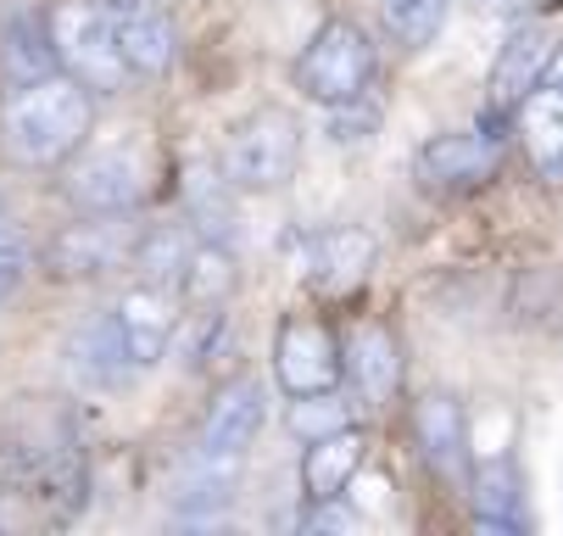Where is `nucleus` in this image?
<instances>
[{"label": "nucleus", "mask_w": 563, "mask_h": 536, "mask_svg": "<svg viewBox=\"0 0 563 536\" xmlns=\"http://www.w3.org/2000/svg\"><path fill=\"white\" fill-rule=\"evenodd\" d=\"M0 247H12V223H7V212H0Z\"/></svg>", "instance_id": "obj_33"}, {"label": "nucleus", "mask_w": 563, "mask_h": 536, "mask_svg": "<svg viewBox=\"0 0 563 536\" xmlns=\"http://www.w3.org/2000/svg\"><path fill=\"white\" fill-rule=\"evenodd\" d=\"M474 514L486 530H519L525 525V492H519V470L508 458H486L474 470Z\"/></svg>", "instance_id": "obj_23"}, {"label": "nucleus", "mask_w": 563, "mask_h": 536, "mask_svg": "<svg viewBox=\"0 0 563 536\" xmlns=\"http://www.w3.org/2000/svg\"><path fill=\"white\" fill-rule=\"evenodd\" d=\"M218 163H223V174L240 190L268 196V190L290 185V174L301 163V123L285 107H257V112H246L229 129Z\"/></svg>", "instance_id": "obj_5"}, {"label": "nucleus", "mask_w": 563, "mask_h": 536, "mask_svg": "<svg viewBox=\"0 0 563 536\" xmlns=\"http://www.w3.org/2000/svg\"><path fill=\"white\" fill-rule=\"evenodd\" d=\"M413 436L424 447V458L435 470H457L463 458H468V419H463V403L446 397V392H430L413 403Z\"/></svg>", "instance_id": "obj_19"}, {"label": "nucleus", "mask_w": 563, "mask_h": 536, "mask_svg": "<svg viewBox=\"0 0 563 536\" xmlns=\"http://www.w3.org/2000/svg\"><path fill=\"white\" fill-rule=\"evenodd\" d=\"M346 374V352H341V336L312 319V314H290L274 336V380L279 392L296 403V397H324L341 386Z\"/></svg>", "instance_id": "obj_6"}, {"label": "nucleus", "mask_w": 563, "mask_h": 536, "mask_svg": "<svg viewBox=\"0 0 563 536\" xmlns=\"http://www.w3.org/2000/svg\"><path fill=\"white\" fill-rule=\"evenodd\" d=\"M45 18H51L62 73H73L78 85H90L96 96H118L134 79V67L118 45V23L101 0H56Z\"/></svg>", "instance_id": "obj_3"}, {"label": "nucleus", "mask_w": 563, "mask_h": 536, "mask_svg": "<svg viewBox=\"0 0 563 536\" xmlns=\"http://www.w3.org/2000/svg\"><path fill=\"white\" fill-rule=\"evenodd\" d=\"M112 23H118V45H123V56H129V67L134 73H145V79H156V73H168V62H174V29H168V18L151 7H129V12H112Z\"/></svg>", "instance_id": "obj_20"}, {"label": "nucleus", "mask_w": 563, "mask_h": 536, "mask_svg": "<svg viewBox=\"0 0 563 536\" xmlns=\"http://www.w3.org/2000/svg\"><path fill=\"white\" fill-rule=\"evenodd\" d=\"M190 247H196V229H145L140 247H134L140 280L179 291V274H185V263H190Z\"/></svg>", "instance_id": "obj_24"}, {"label": "nucleus", "mask_w": 563, "mask_h": 536, "mask_svg": "<svg viewBox=\"0 0 563 536\" xmlns=\"http://www.w3.org/2000/svg\"><path fill=\"white\" fill-rule=\"evenodd\" d=\"M374 73H379L374 40H368L357 23L335 18V23H324V29L301 45V56H296V90H301L312 107L330 112V107H346V101L368 96Z\"/></svg>", "instance_id": "obj_4"}, {"label": "nucleus", "mask_w": 563, "mask_h": 536, "mask_svg": "<svg viewBox=\"0 0 563 536\" xmlns=\"http://www.w3.org/2000/svg\"><path fill=\"white\" fill-rule=\"evenodd\" d=\"M519 145L547 185H563V90L541 85L519 107Z\"/></svg>", "instance_id": "obj_16"}, {"label": "nucleus", "mask_w": 563, "mask_h": 536, "mask_svg": "<svg viewBox=\"0 0 563 536\" xmlns=\"http://www.w3.org/2000/svg\"><path fill=\"white\" fill-rule=\"evenodd\" d=\"M0 475L62 514L85 508V452H78L73 419L51 397H12L0 408Z\"/></svg>", "instance_id": "obj_1"}, {"label": "nucleus", "mask_w": 563, "mask_h": 536, "mask_svg": "<svg viewBox=\"0 0 563 536\" xmlns=\"http://www.w3.org/2000/svg\"><path fill=\"white\" fill-rule=\"evenodd\" d=\"M151 190V163L140 145H101L67 174V201L78 212H134Z\"/></svg>", "instance_id": "obj_7"}, {"label": "nucleus", "mask_w": 563, "mask_h": 536, "mask_svg": "<svg viewBox=\"0 0 563 536\" xmlns=\"http://www.w3.org/2000/svg\"><path fill=\"white\" fill-rule=\"evenodd\" d=\"M18 280H23V258H18V247H0V302L18 291Z\"/></svg>", "instance_id": "obj_30"}, {"label": "nucleus", "mask_w": 563, "mask_h": 536, "mask_svg": "<svg viewBox=\"0 0 563 536\" xmlns=\"http://www.w3.org/2000/svg\"><path fill=\"white\" fill-rule=\"evenodd\" d=\"M419 179L430 190H479V185H492L497 168H503V134H479V129H463V134H435L419 145V157H413Z\"/></svg>", "instance_id": "obj_9"}, {"label": "nucleus", "mask_w": 563, "mask_h": 536, "mask_svg": "<svg viewBox=\"0 0 563 536\" xmlns=\"http://www.w3.org/2000/svg\"><path fill=\"white\" fill-rule=\"evenodd\" d=\"M552 34L541 29V23H519L514 34H503V51H497V62H492V107L508 118V112H519L541 85H547V62H552Z\"/></svg>", "instance_id": "obj_11"}, {"label": "nucleus", "mask_w": 563, "mask_h": 536, "mask_svg": "<svg viewBox=\"0 0 563 536\" xmlns=\"http://www.w3.org/2000/svg\"><path fill=\"white\" fill-rule=\"evenodd\" d=\"M229 291H234V252H229V241H201L196 236L190 263L179 274V302H190V308H201V314H218L229 302Z\"/></svg>", "instance_id": "obj_21"}, {"label": "nucleus", "mask_w": 563, "mask_h": 536, "mask_svg": "<svg viewBox=\"0 0 563 536\" xmlns=\"http://www.w3.org/2000/svg\"><path fill=\"white\" fill-rule=\"evenodd\" d=\"M234 179L223 174V163H190L185 174V212H190V229L201 241H229L240 218H234Z\"/></svg>", "instance_id": "obj_17"}, {"label": "nucleus", "mask_w": 563, "mask_h": 536, "mask_svg": "<svg viewBox=\"0 0 563 536\" xmlns=\"http://www.w3.org/2000/svg\"><path fill=\"white\" fill-rule=\"evenodd\" d=\"M0 67H7V85H34V79H51V73L62 67L56 56V40H51V18L40 12H18L7 23V34H0Z\"/></svg>", "instance_id": "obj_18"}, {"label": "nucleus", "mask_w": 563, "mask_h": 536, "mask_svg": "<svg viewBox=\"0 0 563 536\" xmlns=\"http://www.w3.org/2000/svg\"><path fill=\"white\" fill-rule=\"evenodd\" d=\"M96 129V90L78 85L73 73L18 85L0 101V151L18 168H56L67 163Z\"/></svg>", "instance_id": "obj_2"}, {"label": "nucleus", "mask_w": 563, "mask_h": 536, "mask_svg": "<svg viewBox=\"0 0 563 536\" xmlns=\"http://www.w3.org/2000/svg\"><path fill=\"white\" fill-rule=\"evenodd\" d=\"M112 325H118L134 369H151L156 358L168 352L174 330H179V291H168V285H134L112 308Z\"/></svg>", "instance_id": "obj_12"}, {"label": "nucleus", "mask_w": 563, "mask_h": 536, "mask_svg": "<svg viewBox=\"0 0 563 536\" xmlns=\"http://www.w3.org/2000/svg\"><path fill=\"white\" fill-rule=\"evenodd\" d=\"M346 425H352V408H346L335 392H324V397H296V408H290V430H296L301 441H318V436L346 430Z\"/></svg>", "instance_id": "obj_27"}, {"label": "nucleus", "mask_w": 563, "mask_h": 536, "mask_svg": "<svg viewBox=\"0 0 563 536\" xmlns=\"http://www.w3.org/2000/svg\"><path fill=\"white\" fill-rule=\"evenodd\" d=\"M263 425H268V392L257 386V380H234V386H223V397L207 414L201 447L207 452H246Z\"/></svg>", "instance_id": "obj_15"}, {"label": "nucleus", "mask_w": 563, "mask_h": 536, "mask_svg": "<svg viewBox=\"0 0 563 536\" xmlns=\"http://www.w3.org/2000/svg\"><path fill=\"white\" fill-rule=\"evenodd\" d=\"M363 452H368V436H363L357 425L307 441V452H301V492H307V503L346 497L352 475L363 470Z\"/></svg>", "instance_id": "obj_14"}, {"label": "nucleus", "mask_w": 563, "mask_h": 536, "mask_svg": "<svg viewBox=\"0 0 563 536\" xmlns=\"http://www.w3.org/2000/svg\"><path fill=\"white\" fill-rule=\"evenodd\" d=\"M368 274H374L368 229L335 223V229H324V236H312V247H307V285H312V296L346 302V296H357L368 285Z\"/></svg>", "instance_id": "obj_10"}, {"label": "nucleus", "mask_w": 563, "mask_h": 536, "mask_svg": "<svg viewBox=\"0 0 563 536\" xmlns=\"http://www.w3.org/2000/svg\"><path fill=\"white\" fill-rule=\"evenodd\" d=\"M446 12H452V0H379V18H385L390 40L408 45V51L430 45L441 34Z\"/></svg>", "instance_id": "obj_26"}, {"label": "nucleus", "mask_w": 563, "mask_h": 536, "mask_svg": "<svg viewBox=\"0 0 563 536\" xmlns=\"http://www.w3.org/2000/svg\"><path fill=\"white\" fill-rule=\"evenodd\" d=\"M547 85H552V90H563V45H558V51H552V62H547Z\"/></svg>", "instance_id": "obj_32"}, {"label": "nucleus", "mask_w": 563, "mask_h": 536, "mask_svg": "<svg viewBox=\"0 0 563 536\" xmlns=\"http://www.w3.org/2000/svg\"><path fill=\"white\" fill-rule=\"evenodd\" d=\"M145 229H129V212H90V223H73L51 241V274L62 280H96L134 263Z\"/></svg>", "instance_id": "obj_8"}, {"label": "nucleus", "mask_w": 563, "mask_h": 536, "mask_svg": "<svg viewBox=\"0 0 563 536\" xmlns=\"http://www.w3.org/2000/svg\"><path fill=\"white\" fill-rule=\"evenodd\" d=\"M73 369L85 374L90 386H101V392L123 386V380L134 374V358H129V347H123V336H118L112 314H107V319H96V325H85V330L73 336Z\"/></svg>", "instance_id": "obj_22"}, {"label": "nucleus", "mask_w": 563, "mask_h": 536, "mask_svg": "<svg viewBox=\"0 0 563 536\" xmlns=\"http://www.w3.org/2000/svg\"><path fill=\"white\" fill-rule=\"evenodd\" d=\"M357 514L341 508V497H324V503H312V514L301 519V530H352Z\"/></svg>", "instance_id": "obj_29"}, {"label": "nucleus", "mask_w": 563, "mask_h": 536, "mask_svg": "<svg viewBox=\"0 0 563 536\" xmlns=\"http://www.w3.org/2000/svg\"><path fill=\"white\" fill-rule=\"evenodd\" d=\"M234 486H240V452H207L201 447L196 470H190V481L179 492V508L185 514H212V508H223L234 497Z\"/></svg>", "instance_id": "obj_25"}, {"label": "nucleus", "mask_w": 563, "mask_h": 536, "mask_svg": "<svg viewBox=\"0 0 563 536\" xmlns=\"http://www.w3.org/2000/svg\"><path fill=\"white\" fill-rule=\"evenodd\" d=\"M474 7H486V12H536L541 0H474Z\"/></svg>", "instance_id": "obj_31"}, {"label": "nucleus", "mask_w": 563, "mask_h": 536, "mask_svg": "<svg viewBox=\"0 0 563 536\" xmlns=\"http://www.w3.org/2000/svg\"><path fill=\"white\" fill-rule=\"evenodd\" d=\"M341 352H346V380L357 386L363 403L396 397V386H401V352H396V336L379 319L352 325L346 341H341Z\"/></svg>", "instance_id": "obj_13"}, {"label": "nucleus", "mask_w": 563, "mask_h": 536, "mask_svg": "<svg viewBox=\"0 0 563 536\" xmlns=\"http://www.w3.org/2000/svg\"><path fill=\"white\" fill-rule=\"evenodd\" d=\"M374 129H379V112L368 107V96H357V101H346V107H330V134H335L341 145L374 140Z\"/></svg>", "instance_id": "obj_28"}]
</instances>
